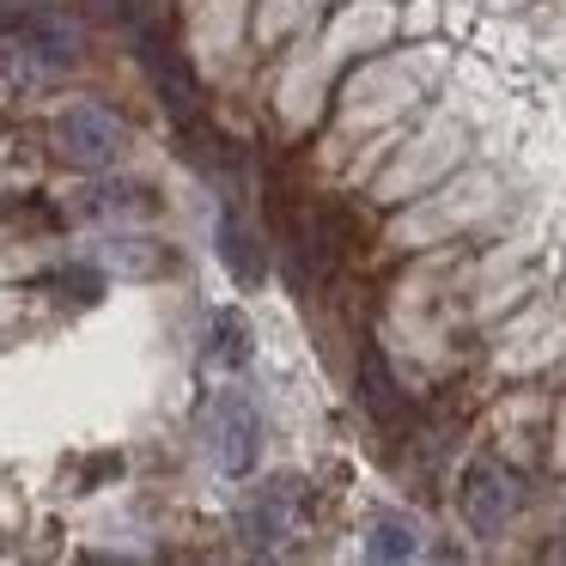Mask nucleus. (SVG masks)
Instances as JSON below:
<instances>
[{"label":"nucleus","instance_id":"nucleus-1","mask_svg":"<svg viewBox=\"0 0 566 566\" xmlns=\"http://www.w3.org/2000/svg\"><path fill=\"white\" fill-rule=\"evenodd\" d=\"M201 444L220 475H250L262 457V408L244 390H213V402L201 408Z\"/></svg>","mask_w":566,"mask_h":566},{"label":"nucleus","instance_id":"nucleus-2","mask_svg":"<svg viewBox=\"0 0 566 566\" xmlns=\"http://www.w3.org/2000/svg\"><path fill=\"white\" fill-rule=\"evenodd\" d=\"M457 512H463V524L475 536H500L517 512V475L505 463H493V457H475L463 469V488H457Z\"/></svg>","mask_w":566,"mask_h":566},{"label":"nucleus","instance_id":"nucleus-3","mask_svg":"<svg viewBox=\"0 0 566 566\" xmlns=\"http://www.w3.org/2000/svg\"><path fill=\"white\" fill-rule=\"evenodd\" d=\"M55 140H62V159L80 165V171H104V165H116V153H123V123H116L104 104H67L62 123H55Z\"/></svg>","mask_w":566,"mask_h":566},{"label":"nucleus","instance_id":"nucleus-4","mask_svg":"<svg viewBox=\"0 0 566 566\" xmlns=\"http://www.w3.org/2000/svg\"><path fill=\"white\" fill-rule=\"evenodd\" d=\"M298 481H269V488H256L244 500V512H238V536L250 542V548H281L286 536H293V517H298Z\"/></svg>","mask_w":566,"mask_h":566},{"label":"nucleus","instance_id":"nucleus-5","mask_svg":"<svg viewBox=\"0 0 566 566\" xmlns=\"http://www.w3.org/2000/svg\"><path fill=\"white\" fill-rule=\"evenodd\" d=\"M19 50H25L31 67L62 74V67H74V55H80V25L67 13H55V7H31L25 25H19Z\"/></svg>","mask_w":566,"mask_h":566},{"label":"nucleus","instance_id":"nucleus-6","mask_svg":"<svg viewBox=\"0 0 566 566\" xmlns=\"http://www.w3.org/2000/svg\"><path fill=\"white\" fill-rule=\"evenodd\" d=\"M140 62H147L153 86H159L165 111H171L177 123H189V116H196V80H189L184 55H177L171 43L159 38V31H140Z\"/></svg>","mask_w":566,"mask_h":566},{"label":"nucleus","instance_id":"nucleus-7","mask_svg":"<svg viewBox=\"0 0 566 566\" xmlns=\"http://www.w3.org/2000/svg\"><path fill=\"white\" fill-rule=\"evenodd\" d=\"M220 262L232 269V281L238 286H262V274H269V256H262V244H256V232H250L244 220H238L232 208L220 213Z\"/></svg>","mask_w":566,"mask_h":566},{"label":"nucleus","instance_id":"nucleus-8","mask_svg":"<svg viewBox=\"0 0 566 566\" xmlns=\"http://www.w3.org/2000/svg\"><path fill=\"white\" fill-rule=\"evenodd\" d=\"M420 548H427V530H420L415 517H402V512H378L366 524V554L371 560H415Z\"/></svg>","mask_w":566,"mask_h":566},{"label":"nucleus","instance_id":"nucleus-9","mask_svg":"<svg viewBox=\"0 0 566 566\" xmlns=\"http://www.w3.org/2000/svg\"><path fill=\"white\" fill-rule=\"evenodd\" d=\"M359 396H366V408L378 420H402L408 415V396L396 390V378H390V366H384L378 347H366V359H359Z\"/></svg>","mask_w":566,"mask_h":566},{"label":"nucleus","instance_id":"nucleus-10","mask_svg":"<svg viewBox=\"0 0 566 566\" xmlns=\"http://www.w3.org/2000/svg\"><path fill=\"white\" fill-rule=\"evenodd\" d=\"M208 366H226V371L250 366V323L238 317V311H213V323H208Z\"/></svg>","mask_w":566,"mask_h":566},{"label":"nucleus","instance_id":"nucleus-11","mask_svg":"<svg viewBox=\"0 0 566 566\" xmlns=\"http://www.w3.org/2000/svg\"><path fill=\"white\" fill-rule=\"evenodd\" d=\"M86 208L92 213H128V208H135V189H123V184H116V189H92Z\"/></svg>","mask_w":566,"mask_h":566}]
</instances>
